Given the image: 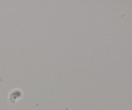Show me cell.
Masks as SVG:
<instances>
[{
  "label": "cell",
  "mask_w": 132,
  "mask_h": 110,
  "mask_svg": "<svg viewBox=\"0 0 132 110\" xmlns=\"http://www.w3.org/2000/svg\"><path fill=\"white\" fill-rule=\"evenodd\" d=\"M1 81V77H0V82Z\"/></svg>",
  "instance_id": "1"
}]
</instances>
